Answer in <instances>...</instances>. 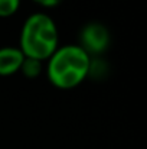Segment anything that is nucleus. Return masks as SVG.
Returning a JSON list of instances; mask_svg holds the SVG:
<instances>
[{
  "instance_id": "f257e3e1",
  "label": "nucleus",
  "mask_w": 147,
  "mask_h": 149,
  "mask_svg": "<svg viewBox=\"0 0 147 149\" xmlns=\"http://www.w3.org/2000/svg\"><path fill=\"white\" fill-rule=\"evenodd\" d=\"M91 62V56L79 45L58 47L46 61L49 83L61 90L75 88L90 75Z\"/></svg>"
},
{
  "instance_id": "7ed1b4c3",
  "label": "nucleus",
  "mask_w": 147,
  "mask_h": 149,
  "mask_svg": "<svg viewBox=\"0 0 147 149\" xmlns=\"http://www.w3.org/2000/svg\"><path fill=\"white\" fill-rule=\"evenodd\" d=\"M78 45L90 56L99 55L110 45V32L102 23L91 22L82 28V31L79 33V44Z\"/></svg>"
},
{
  "instance_id": "423d86ee",
  "label": "nucleus",
  "mask_w": 147,
  "mask_h": 149,
  "mask_svg": "<svg viewBox=\"0 0 147 149\" xmlns=\"http://www.w3.org/2000/svg\"><path fill=\"white\" fill-rule=\"evenodd\" d=\"M22 0H0V17H10L13 16L19 7Z\"/></svg>"
},
{
  "instance_id": "0eeeda50",
  "label": "nucleus",
  "mask_w": 147,
  "mask_h": 149,
  "mask_svg": "<svg viewBox=\"0 0 147 149\" xmlns=\"http://www.w3.org/2000/svg\"><path fill=\"white\" fill-rule=\"evenodd\" d=\"M35 3H38L39 6H42V7H55V6H58L62 0H33Z\"/></svg>"
},
{
  "instance_id": "39448f33",
  "label": "nucleus",
  "mask_w": 147,
  "mask_h": 149,
  "mask_svg": "<svg viewBox=\"0 0 147 149\" xmlns=\"http://www.w3.org/2000/svg\"><path fill=\"white\" fill-rule=\"evenodd\" d=\"M42 68H43L42 61H38L33 58H25V61L20 67V72L28 78H36L38 75H41Z\"/></svg>"
},
{
  "instance_id": "f03ea898",
  "label": "nucleus",
  "mask_w": 147,
  "mask_h": 149,
  "mask_svg": "<svg viewBox=\"0 0 147 149\" xmlns=\"http://www.w3.org/2000/svg\"><path fill=\"white\" fill-rule=\"evenodd\" d=\"M59 47L58 26L55 20L42 12L30 15L20 31L19 49L26 58L48 61V58Z\"/></svg>"
},
{
  "instance_id": "20e7f679",
  "label": "nucleus",
  "mask_w": 147,
  "mask_h": 149,
  "mask_svg": "<svg viewBox=\"0 0 147 149\" xmlns=\"http://www.w3.org/2000/svg\"><path fill=\"white\" fill-rule=\"evenodd\" d=\"M23 52L19 47H3L0 48V75L9 77L20 71V67L25 61Z\"/></svg>"
}]
</instances>
